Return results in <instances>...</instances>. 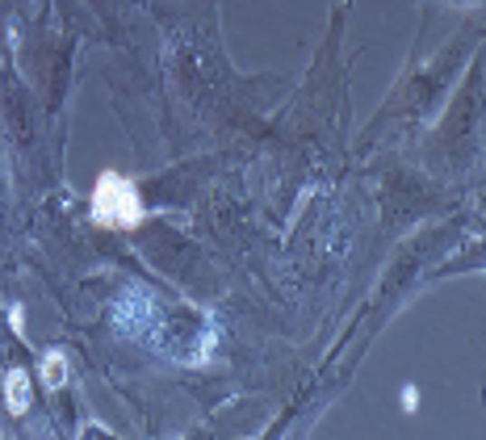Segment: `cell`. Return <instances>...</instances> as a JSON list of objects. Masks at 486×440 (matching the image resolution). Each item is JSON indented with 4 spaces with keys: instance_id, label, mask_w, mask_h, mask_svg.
I'll return each mask as SVG.
<instances>
[{
    "instance_id": "6da1fadb",
    "label": "cell",
    "mask_w": 486,
    "mask_h": 440,
    "mask_svg": "<svg viewBox=\"0 0 486 440\" xmlns=\"http://www.w3.org/2000/svg\"><path fill=\"white\" fill-rule=\"evenodd\" d=\"M92 218L101 226H118V231L143 223V197H138L135 181H126L122 172H101V181L92 189Z\"/></svg>"
},
{
    "instance_id": "7a4b0ae2",
    "label": "cell",
    "mask_w": 486,
    "mask_h": 440,
    "mask_svg": "<svg viewBox=\"0 0 486 440\" xmlns=\"http://www.w3.org/2000/svg\"><path fill=\"white\" fill-rule=\"evenodd\" d=\"M5 398H9L13 411H25V407H30V373L13 369L9 382H5Z\"/></svg>"
},
{
    "instance_id": "3957f363",
    "label": "cell",
    "mask_w": 486,
    "mask_h": 440,
    "mask_svg": "<svg viewBox=\"0 0 486 440\" xmlns=\"http://www.w3.org/2000/svg\"><path fill=\"white\" fill-rule=\"evenodd\" d=\"M63 378H68V357L59 349L46 352V361H43V382L55 390V386H63Z\"/></svg>"
}]
</instances>
